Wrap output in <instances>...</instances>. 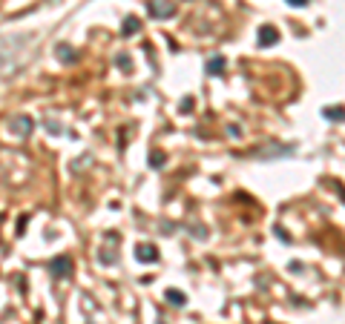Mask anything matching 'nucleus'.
Here are the masks:
<instances>
[{"instance_id":"1","label":"nucleus","mask_w":345,"mask_h":324,"mask_svg":"<svg viewBox=\"0 0 345 324\" xmlns=\"http://www.w3.org/2000/svg\"><path fill=\"white\" fill-rule=\"evenodd\" d=\"M32 129H35L32 115H12V121H9V132H12L17 141H26V138L32 135Z\"/></svg>"},{"instance_id":"2","label":"nucleus","mask_w":345,"mask_h":324,"mask_svg":"<svg viewBox=\"0 0 345 324\" xmlns=\"http://www.w3.org/2000/svg\"><path fill=\"white\" fill-rule=\"evenodd\" d=\"M49 270H52L55 278H69V275H72V258H69V255H58V258H52Z\"/></svg>"},{"instance_id":"3","label":"nucleus","mask_w":345,"mask_h":324,"mask_svg":"<svg viewBox=\"0 0 345 324\" xmlns=\"http://www.w3.org/2000/svg\"><path fill=\"white\" fill-rule=\"evenodd\" d=\"M147 12H150V17H170L176 12V6H173V0H150Z\"/></svg>"},{"instance_id":"4","label":"nucleus","mask_w":345,"mask_h":324,"mask_svg":"<svg viewBox=\"0 0 345 324\" xmlns=\"http://www.w3.org/2000/svg\"><path fill=\"white\" fill-rule=\"evenodd\" d=\"M135 258L144 261V264H147V261L153 264V261H158V250H155L153 244H138L135 247Z\"/></svg>"},{"instance_id":"5","label":"nucleus","mask_w":345,"mask_h":324,"mask_svg":"<svg viewBox=\"0 0 345 324\" xmlns=\"http://www.w3.org/2000/svg\"><path fill=\"white\" fill-rule=\"evenodd\" d=\"M276 40H279V32L273 29V26H262L259 29V44L262 46H273Z\"/></svg>"},{"instance_id":"6","label":"nucleus","mask_w":345,"mask_h":324,"mask_svg":"<svg viewBox=\"0 0 345 324\" xmlns=\"http://www.w3.org/2000/svg\"><path fill=\"white\" fill-rule=\"evenodd\" d=\"M55 55H58V60H64V63H72V60L78 58V52H75L69 44H60V46H55Z\"/></svg>"},{"instance_id":"7","label":"nucleus","mask_w":345,"mask_h":324,"mask_svg":"<svg viewBox=\"0 0 345 324\" xmlns=\"http://www.w3.org/2000/svg\"><path fill=\"white\" fill-rule=\"evenodd\" d=\"M138 29H141L138 17H127V20H124V26H121V35H124V37H132V35H135Z\"/></svg>"},{"instance_id":"8","label":"nucleus","mask_w":345,"mask_h":324,"mask_svg":"<svg viewBox=\"0 0 345 324\" xmlns=\"http://www.w3.org/2000/svg\"><path fill=\"white\" fill-rule=\"evenodd\" d=\"M170 304H176V307H184L187 304V295L181 293V290H167V295H164Z\"/></svg>"},{"instance_id":"9","label":"nucleus","mask_w":345,"mask_h":324,"mask_svg":"<svg viewBox=\"0 0 345 324\" xmlns=\"http://www.w3.org/2000/svg\"><path fill=\"white\" fill-rule=\"evenodd\" d=\"M221 72H225V58L221 55L207 60V75H221Z\"/></svg>"},{"instance_id":"10","label":"nucleus","mask_w":345,"mask_h":324,"mask_svg":"<svg viewBox=\"0 0 345 324\" xmlns=\"http://www.w3.org/2000/svg\"><path fill=\"white\" fill-rule=\"evenodd\" d=\"M325 118H331V121H342L345 118V109L337 106V109H325Z\"/></svg>"},{"instance_id":"11","label":"nucleus","mask_w":345,"mask_h":324,"mask_svg":"<svg viewBox=\"0 0 345 324\" xmlns=\"http://www.w3.org/2000/svg\"><path fill=\"white\" fill-rule=\"evenodd\" d=\"M150 164H153V169H161L164 166V152H153V155H150Z\"/></svg>"},{"instance_id":"12","label":"nucleus","mask_w":345,"mask_h":324,"mask_svg":"<svg viewBox=\"0 0 345 324\" xmlns=\"http://www.w3.org/2000/svg\"><path fill=\"white\" fill-rule=\"evenodd\" d=\"M115 63L121 66V69H124V72H130V69H132V60L127 58V55H118V58H115Z\"/></svg>"},{"instance_id":"13","label":"nucleus","mask_w":345,"mask_h":324,"mask_svg":"<svg viewBox=\"0 0 345 324\" xmlns=\"http://www.w3.org/2000/svg\"><path fill=\"white\" fill-rule=\"evenodd\" d=\"M46 129L58 135V132H64V126H60V123H55V121H46Z\"/></svg>"},{"instance_id":"14","label":"nucleus","mask_w":345,"mask_h":324,"mask_svg":"<svg viewBox=\"0 0 345 324\" xmlns=\"http://www.w3.org/2000/svg\"><path fill=\"white\" fill-rule=\"evenodd\" d=\"M288 3H291V6H296V9H299V6H305L308 0H288Z\"/></svg>"}]
</instances>
